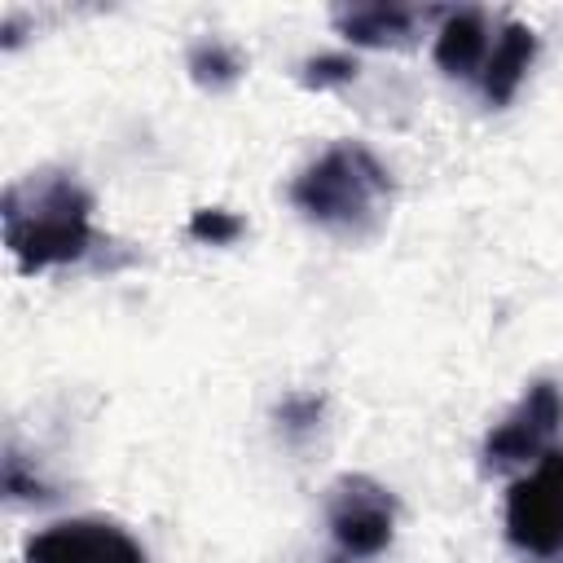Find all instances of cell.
<instances>
[{"label": "cell", "mask_w": 563, "mask_h": 563, "mask_svg": "<svg viewBox=\"0 0 563 563\" xmlns=\"http://www.w3.org/2000/svg\"><path fill=\"white\" fill-rule=\"evenodd\" d=\"M92 198L88 189L66 172H31L26 180L4 189L0 220H4V246L13 251L22 273H44L53 264H70L88 251L92 224H88Z\"/></svg>", "instance_id": "cell-1"}, {"label": "cell", "mask_w": 563, "mask_h": 563, "mask_svg": "<svg viewBox=\"0 0 563 563\" xmlns=\"http://www.w3.org/2000/svg\"><path fill=\"white\" fill-rule=\"evenodd\" d=\"M391 198V176L387 167L356 141H339L330 145L317 163H308L295 185H290V202L339 233H365L378 224L383 207Z\"/></svg>", "instance_id": "cell-2"}, {"label": "cell", "mask_w": 563, "mask_h": 563, "mask_svg": "<svg viewBox=\"0 0 563 563\" xmlns=\"http://www.w3.org/2000/svg\"><path fill=\"white\" fill-rule=\"evenodd\" d=\"M506 537L532 559L563 554V449H545L506 497Z\"/></svg>", "instance_id": "cell-3"}, {"label": "cell", "mask_w": 563, "mask_h": 563, "mask_svg": "<svg viewBox=\"0 0 563 563\" xmlns=\"http://www.w3.org/2000/svg\"><path fill=\"white\" fill-rule=\"evenodd\" d=\"M325 523H330V537L339 545V563H361V559H374L391 545L396 501L378 479L343 475L330 484Z\"/></svg>", "instance_id": "cell-4"}, {"label": "cell", "mask_w": 563, "mask_h": 563, "mask_svg": "<svg viewBox=\"0 0 563 563\" xmlns=\"http://www.w3.org/2000/svg\"><path fill=\"white\" fill-rule=\"evenodd\" d=\"M559 422H563V391H559V383L537 378L519 396V405L488 431V440H484L488 466H519L528 457H541L550 449Z\"/></svg>", "instance_id": "cell-5"}, {"label": "cell", "mask_w": 563, "mask_h": 563, "mask_svg": "<svg viewBox=\"0 0 563 563\" xmlns=\"http://www.w3.org/2000/svg\"><path fill=\"white\" fill-rule=\"evenodd\" d=\"M26 563H145V550L110 519H62L26 541Z\"/></svg>", "instance_id": "cell-6"}, {"label": "cell", "mask_w": 563, "mask_h": 563, "mask_svg": "<svg viewBox=\"0 0 563 563\" xmlns=\"http://www.w3.org/2000/svg\"><path fill=\"white\" fill-rule=\"evenodd\" d=\"M488 48H493V35H488V18L479 9H453L444 13L440 31H435V62L444 75H457V79H475L479 84V70L488 62Z\"/></svg>", "instance_id": "cell-7"}, {"label": "cell", "mask_w": 563, "mask_h": 563, "mask_svg": "<svg viewBox=\"0 0 563 563\" xmlns=\"http://www.w3.org/2000/svg\"><path fill=\"white\" fill-rule=\"evenodd\" d=\"M537 57V35L532 26L523 22H506L497 35H493V48H488V62L479 70V92L493 101V106H506L519 88V79L528 75Z\"/></svg>", "instance_id": "cell-8"}, {"label": "cell", "mask_w": 563, "mask_h": 563, "mask_svg": "<svg viewBox=\"0 0 563 563\" xmlns=\"http://www.w3.org/2000/svg\"><path fill=\"white\" fill-rule=\"evenodd\" d=\"M422 13L418 9H405V4H352V9H339L334 22L339 31L352 40V44H369V48H383V44H405L413 35V22Z\"/></svg>", "instance_id": "cell-9"}, {"label": "cell", "mask_w": 563, "mask_h": 563, "mask_svg": "<svg viewBox=\"0 0 563 563\" xmlns=\"http://www.w3.org/2000/svg\"><path fill=\"white\" fill-rule=\"evenodd\" d=\"M189 70L202 88H229L242 75V57L220 40H202L189 48Z\"/></svg>", "instance_id": "cell-10"}, {"label": "cell", "mask_w": 563, "mask_h": 563, "mask_svg": "<svg viewBox=\"0 0 563 563\" xmlns=\"http://www.w3.org/2000/svg\"><path fill=\"white\" fill-rule=\"evenodd\" d=\"M356 75V62L347 57V53H321V57H312V62H303V84L308 88H334V84H347Z\"/></svg>", "instance_id": "cell-11"}, {"label": "cell", "mask_w": 563, "mask_h": 563, "mask_svg": "<svg viewBox=\"0 0 563 563\" xmlns=\"http://www.w3.org/2000/svg\"><path fill=\"white\" fill-rule=\"evenodd\" d=\"M189 233H194L198 242H211V246H224V242H233V238L242 233V220H238L233 211H220V207H207V211H194V220H189Z\"/></svg>", "instance_id": "cell-12"}]
</instances>
